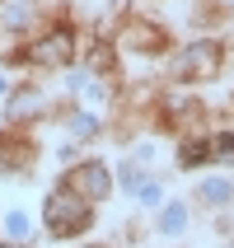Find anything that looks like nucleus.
Masks as SVG:
<instances>
[{
  "mask_svg": "<svg viewBox=\"0 0 234 248\" xmlns=\"http://www.w3.org/2000/svg\"><path fill=\"white\" fill-rule=\"evenodd\" d=\"M220 66H225L220 42H192V47H183V52H178L173 75H178V80H216Z\"/></svg>",
  "mask_w": 234,
  "mask_h": 248,
  "instance_id": "1",
  "label": "nucleus"
},
{
  "mask_svg": "<svg viewBox=\"0 0 234 248\" xmlns=\"http://www.w3.org/2000/svg\"><path fill=\"white\" fill-rule=\"evenodd\" d=\"M42 220H47V230L56 239H70V234H80L84 225H89V202H80V197H70V192H56L47 202V211H42Z\"/></svg>",
  "mask_w": 234,
  "mask_h": 248,
  "instance_id": "2",
  "label": "nucleus"
},
{
  "mask_svg": "<svg viewBox=\"0 0 234 248\" xmlns=\"http://www.w3.org/2000/svg\"><path fill=\"white\" fill-rule=\"evenodd\" d=\"M66 192L80 197V202H103L112 192V173L103 164H80V169L66 173Z\"/></svg>",
  "mask_w": 234,
  "mask_h": 248,
  "instance_id": "3",
  "label": "nucleus"
},
{
  "mask_svg": "<svg viewBox=\"0 0 234 248\" xmlns=\"http://www.w3.org/2000/svg\"><path fill=\"white\" fill-rule=\"evenodd\" d=\"M33 61H42V66H66L70 61V33L61 28V33H52L47 42H38V47H33Z\"/></svg>",
  "mask_w": 234,
  "mask_h": 248,
  "instance_id": "4",
  "label": "nucleus"
},
{
  "mask_svg": "<svg viewBox=\"0 0 234 248\" xmlns=\"http://www.w3.org/2000/svg\"><path fill=\"white\" fill-rule=\"evenodd\" d=\"M10 122H24V117H33V112H42V89H33V94H19V98H10Z\"/></svg>",
  "mask_w": 234,
  "mask_h": 248,
  "instance_id": "5",
  "label": "nucleus"
},
{
  "mask_svg": "<svg viewBox=\"0 0 234 248\" xmlns=\"http://www.w3.org/2000/svg\"><path fill=\"white\" fill-rule=\"evenodd\" d=\"M206 159H211V145H206V140H183V150H178V164L183 169L206 164Z\"/></svg>",
  "mask_w": 234,
  "mask_h": 248,
  "instance_id": "6",
  "label": "nucleus"
},
{
  "mask_svg": "<svg viewBox=\"0 0 234 248\" xmlns=\"http://www.w3.org/2000/svg\"><path fill=\"white\" fill-rule=\"evenodd\" d=\"M183 225H187V206H183V202H169L164 216H159V230H164V234H178Z\"/></svg>",
  "mask_w": 234,
  "mask_h": 248,
  "instance_id": "7",
  "label": "nucleus"
},
{
  "mask_svg": "<svg viewBox=\"0 0 234 248\" xmlns=\"http://www.w3.org/2000/svg\"><path fill=\"white\" fill-rule=\"evenodd\" d=\"M211 159H216V164H230V169H234V136H230V131H220V136L211 140Z\"/></svg>",
  "mask_w": 234,
  "mask_h": 248,
  "instance_id": "8",
  "label": "nucleus"
},
{
  "mask_svg": "<svg viewBox=\"0 0 234 248\" xmlns=\"http://www.w3.org/2000/svg\"><path fill=\"white\" fill-rule=\"evenodd\" d=\"M202 197H206L211 206H225V202H230V178H211V183H202Z\"/></svg>",
  "mask_w": 234,
  "mask_h": 248,
  "instance_id": "9",
  "label": "nucleus"
},
{
  "mask_svg": "<svg viewBox=\"0 0 234 248\" xmlns=\"http://www.w3.org/2000/svg\"><path fill=\"white\" fill-rule=\"evenodd\" d=\"M5 230H10L14 239H24V234H28V216H19V211H10V216H5Z\"/></svg>",
  "mask_w": 234,
  "mask_h": 248,
  "instance_id": "10",
  "label": "nucleus"
},
{
  "mask_svg": "<svg viewBox=\"0 0 234 248\" xmlns=\"http://www.w3.org/2000/svg\"><path fill=\"white\" fill-rule=\"evenodd\" d=\"M94 131H98V122L89 112H80V117H75V136H94Z\"/></svg>",
  "mask_w": 234,
  "mask_h": 248,
  "instance_id": "11",
  "label": "nucleus"
},
{
  "mask_svg": "<svg viewBox=\"0 0 234 248\" xmlns=\"http://www.w3.org/2000/svg\"><path fill=\"white\" fill-rule=\"evenodd\" d=\"M0 248H14V244H0Z\"/></svg>",
  "mask_w": 234,
  "mask_h": 248,
  "instance_id": "12",
  "label": "nucleus"
}]
</instances>
